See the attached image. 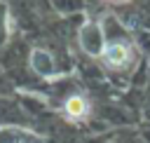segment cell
Segmentation results:
<instances>
[{"label":"cell","instance_id":"1","mask_svg":"<svg viewBox=\"0 0 150 143\" xmlns=\"http://www.w3.org/2000/svg\"><path fill=\"white\" fill-rule=\"evenodd\" d=\"M101 54H103V61L110 68H124L134 59V49L129 45H124V42H108V45H103Z\"/></svg>","mask_w":150,"mask_h":143},{"label":"cell","instance_id":"2","mask_svg":"<svg viewBox=\"0 0 150 143\" xmlns=\"http://www.w3.org/2000/svg\"><path fill=\"white\" fill-rule=\"evenodd\" d=\"M63 110H66V115L70 120H84L89 115V101L84 96H80V94H73V96L66 98Z\"/></svg>","mask_w":150,"mask_h":143},{"label":"cell","instance_id":"3","mask_svg":"<svg viewBox=\"0 0 150 143\" xmlns=\"http://www.w3.org/2000/svg\"><path fill=\"white\" fill-rule=\"evenodd\" d=\"M33 68H35L38 73L47 75V73L52 70V61H49V56H47L45 52H33Z\"/></svg>","mask_w":150,"mask_h":143},{"label":"cell","instance_id":"4","mask_svg":"<svg viewBox=\"0 0 150 143\" xmlns=\"http://www.w3.org/2000/svg\"><path fill=\"white\" fill-rule=\"evenodd\" d=\"M112 2H124V0H112Z\"/></svg>","mask_w":150,"mask_h":143}]
</instances>
